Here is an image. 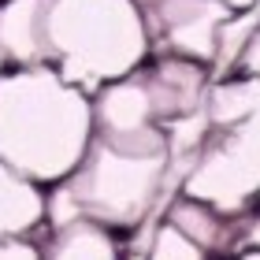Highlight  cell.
Here are the masks:
<instances>
[{"label":"cell","instance_id":"obj_5","mask_svg":"<svg viewBox=\"0 0 260 260\" xmlns=\"http://www.w3.org/2000/svg\"><path fill=\"white\" fill-rule=\"evenodd\" d=\"M141 15H145L149 41L156 38L168 56H182L208 67L216 63L223 26L238 11L223 0H152L149 8H141Z\"/></svg>","mask_w":260,"mask_h":260},{"label":"cell","instance_id":"obj_17","mask_svg":"<svg viewBox=\"0 0 260 260\" xmlns=\"http://www.w3.org/2000/svg\"><path fill=\"white\" fill-rule=\"evenodd\" d=\"M227 8H234V11H245V8H253V4H260V0H223Z\"/></svg>","mask_w":260,"mask_h":260},{"label":"cell","instance_id":"obj_10","mask_svg":"<svg viewBox=\"0 0 260 260\" xmlns=\"http://www.w3.org/2000/svg\"><path fill=\"white\" fill-rule=\"evenodd\" d=\"M41 260H119V245L108 227L93 219H75L52 231V242L45 245Z\"/></svg>","mask_w":260,"mask_h":260},{"label":"cell","instance_id":"obj_19","mask_svg":"<svg viewBox=\"0 0 260 260\" xmlns=\"http://www.w3.org/2000/svg\"><path fill=\"white\" fill-rule=\"evenodd\" d=\"M134 4H138V8H149V4H152V0H134Z\"/></svg>","mask_w":260,"mask_h":260},{"label":"cell","instance_id":"obj_6","mask_svg":"<svg viewBox=\"0 0 260 260\" xmlns=\"http://www.w3.org/2000/svg\"><path fill=\"white\" fill-rule=\"evenodd\" d=\"M141 82L149 89V104L160 126L205 108V93H208L205 63L182 60V56H164V60H156V67H149L141 75Z\"/></svg>","mask_w":260,"mask_h":260},{"label":"cell","instance_id":"obj_11","mask_svg":"<svg viewBox=\"0 0 260 260\" xmlns=\"http://www.w3.org/2000/svg\"><path fill=\"white\" fill-rule=\"evenodd\" d=\"M260 108V78L242 75V78H227L208 86L205 93V119L208 126H231L245 119L249 112Z\"/></svg>","mask_w":260,"mask_h":260},{"label":"cell","instance_id":"obj_4","mask_svg":"<svg viewBox=\"0 0 260 260\" xmlns=\"http://www.w3.org/2000/svg\"><path fill=\"white\" fill-rule=\"evenodd\" d=\"M260 193V108L231 126H208L197 160L182 179V197L242 216Z\"/></svg>","mask_w":260,"mask_h":260},{"label":"cell","instance_id":"obj_2","mask_svg":"<svg viewBox=\"0 0 260 260\" xmlns=\"http://www.w3.org/2000/svg\"><path fill=\"white\" fill-rule=\"evenodd\" d=\"M168 179V134L149 126L141 134H93L86 156L45 197V223L52 231L75 219L101 227H138L156 205Z\"/></svg>","mask_w":260,"mask_h":260},{"label":"cell","instance_id":"obj_13","mask_svg":"<svg viewBox=\"0 0 260 260\" xmlns=\"http://www.w3.org/2000/svg\"><path fill=\"white\" fill-rule=\"evenodd\" d=\"M149 260H208V253L201 249L193 238H186L179 227H171L168 219L156 227V242L149 249Z\"/></svg>","mask_w":260,"mask_h":260},{"label":"cell","instance_id":"obj_14","mask_svg":"<svg viewBox=\"0 0 260 260\" xmlns=\"http://www.w3.org/2000/svg\"><path fill=\"white\" fill-rule=\"evenodd\" d=\"M0 260H41V249L30 238H0Z\"/></svg>","mask_w":260,"mask_h":260},{"label":"cell","instance_id":"obj_1","mask_svg":"<svg viewBox=\"0 0 260 260\" xmlns=\"http://www.w3.org/2000/svg\"><path fill=\"white\" fill-rule=\"evenodd\" d=\"M93 138L89 93L52 63L0 71V160L22 179L52 186L67 179Z\"/></svg>","mask_w":260,"mask_h":260},{"label":"cell","instance_id":"obj_12","mask_svg":"<svg viewBox=\"0 0 260 260\" xmlns=\"http://www.w3.org/2000/svg\"><path fill=\"white\" fill-rule=\"evenodd\" d=\"M171 223V227H179L186 238H193L205 253H216L227 245V231H223V216L216 208L201 205V201H190V197H179L175 205L168 208V216H164Z\"/></svg>","mask_w":260,"mask_h":260},{"label":"cell","instance_id":"obj_3","mask_svg":"<svg viewBox=\"0 0 260 260\" xmlns=\"http://www.w3.org/2000/svg\"><path fill=\"white\" fill-rule=\"evenodd\" d=\"M45 41L49 63L89 97L134 75L152 45L134 0H45Z\"/></svg>","mask_w":260,"mask_h":260},{"label":"cell","instance_id":"obj_18","mask_svg":"<svg viewBox=\"0 0 260 260\" xmlns=\"http://www.w3.org/2000/svg\"><path fill=\"white\" fill-rule=\"evenodd\" d=\"M234 260H260V249H249V253H242V256H234Z\"/></svg>","mask_w":260,"mask_h":260},{"label":"cell","instance_id":"obj_8","mask_svg":"<svg viewBox=\"0 0 260 260\" xmlns=\"http://www.w3.org/2000/svg\"><path fill=\"white\" fill-rule=\"evenodd\" d=\"M93 134H141L149 126H160L149 104V89L141 75L115 78L93 93Z\"/></svg>","mask_w":260,"mask_h":260},{"label":"cell","instance_id":"obj_16","mask_svg":"<svg viewBox=\"0 0 260 260\" xmlns=\"http://www.w3.org/2000/svg\"><path fill=\"white\" fill-rule=\"evenodd\" d=\"M249 245V249H260V212L245 223V231H242V249Z\"/></svg>","mask_w":260,"mask_h":260},{"label":"cell","instance_id":"obj_9","mask_svg":"<svg viewBox=\"0 0 260 260\" xmlns=\"http://www.w3.org/2000/svg\"><path fill=\"white\" fill-rule=\"evenodd\" d=\"M45 223V193L0 160V238H26Z\"/></svg>","mask_w":260,"mask_h":260},{"label":"cell","instance_id":"obj_15","mask_svg":"<svg viewBox=\"0 0 260 260\" xmlns=\"http://www.w3.org/2000/svg\"><path fill=\"white\" fill-rule=\"evenodd\" d=\"M238 67L245 71V75H253V78H260V22H256V30L245 38V45H242V52H238Z\"/></svg>","mask_w":260,"mask_h":260},{"label":"cell","instance_id":"obj_7","mask_svg":"<svg viewBox=\"0 0 260 260\" xmlns=\"http://www.w3.org/2000/svg\"><path fill=\"white\" fill-rule=\"evenodd\" d=\"M49 63L45 0H0V71Z\"/></svg>","mask_w":260,"mask_h":260}]
</instances>
